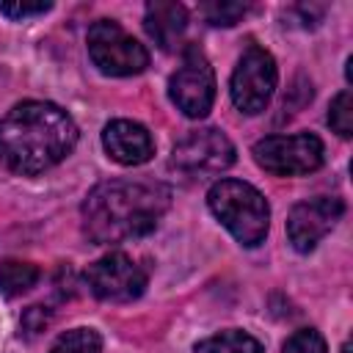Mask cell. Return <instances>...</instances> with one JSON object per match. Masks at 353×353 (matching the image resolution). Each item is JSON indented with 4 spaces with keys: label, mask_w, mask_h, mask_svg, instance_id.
<instances>
[{
    "label": "cell",
    "mask_w": 353,
    "mask_h": 353,
    "mask_svg": "<svg viewBox=\"0 0 353 353\" xmlns=\"http://www.w3.org/2000/svg\"><path fill=\"white\" fill-rule=\"evenodd\" d=\"M74 143V119L52 102L28 99L0 119V163L14 174H41L58 165Z\"/></svg>",
    "instance_id": "6da1fadb"
},
{
    "label": "cell",
    "mask_w": 353,
    "mask_h": 353,
    "mask_svg": "<svg viewBox=\"0 0 353 353\" xmlns=\"http://www.w3.org/2000/svg\"><path fill=\"white\" fill-rule=\"evenodd\" d=\"M171 204V188L157 179H108L83 201V229L99 243H124L149 234Z\"/></svg>",
    "instance_id": "7a4b0ae2"
},
{
    "label": "cell",
    "mask_w": 353,
    "mask_h": 353,
    "mask_svg": "<svg viewBox=\"0 0 353 353\" xmlns=\"http://www.w3.org/2000/svg\"><path fill=\"white\" fill-rule=\"evenodd\" d=\"M207 204L237 243L254 248L265 240L270 226V207L254 185L243 179H221L210 188Z\"/></svg>",
    "instance_id": "3957f363"
},
{
    "label": "cell",
    "mask_w": 353,
    "mask_h": 353,
    "mask_svg": "<svg viewBox=\"0 0 353 353\" xmlns=\"http://www.w3.org/2000/svg\"><path fill=\"white\" fill-rule=\"evenodd\" d=\"M88 55L94 66L110 77L141 74L149 66L146 47L113 19H99L88 28Z\"/></svg>",
    "instance_id": "277c9868"
},
{
    "label": "cell",
    "mask_w": 353,
    "mask_h": 353,
    "mask_svg": "<svg viewBox=\"0 0 353 353\" xmlns=\"http://www.w3.org/2000/svg\"><path fill=\"white\" fill-rule=\"evenodd\" d=\"M323 141L312 132L268 135L254 143V160L259 168L276 176H301L323 165Z\"/></svg>",
    "instance_id": "5b68a950"
},
{
    "label": "cell",
    "mask_w": 353,
    "mask_h": 353,
    "mask_svg": "<svg viewBox=\"0 0 353 353\" xmlns=\"http://www.w3.org/2000/svg\"><path fill=\"white\" fill-rule=\"evenodd\" d=\"M276 80H279V69H276L273 55L268 50L251 44L240 55V61L232 72L229 91H232L234 108L245 116L262 113L276 91Z\"/></svg>",
    "instance_id": "8992f818"
},
{
    "label": "cell",
    "mask_w": 353,
    "mask_h": 353,
    "mask_svg": "<svg viewBox=\"0 0 353 353\" xmlns=\"http://www.w3.org/2000/svg\"><path fill=\"white\" fill-rule=\"evenodd\" d=\"M168 97L188 119H201L212 110L215 72H212L207 55L196 44L185 47L182 63L176 66V72L168 80Z\"/></svg>",
    "instance_id": "52a82bcc"
},
{
    "label": "cell",
    "mask_w": 353,
    "mask_h": 353,
    "mask_svg": "<svg viewBox=\"0 0 353 353\" xmlns=\"http://www.w3.org/2000/svg\"><path fill=\"white\" fill-rule=\"evenodd\" d=\"M85 281H88V290L99 301L130 303V301L143 295L146 270L132 256H127L121 251H110V254H105V256H99L97 262L88 265Z\"/></svg>",
    "instance_id": "ba28073f"
},
{
    "label": "cell",
    "mask_w": 353,
    "mask_h": 353,
    "mask_svg": "<svg viewBox=\"0 0 353 353\" xmlns=\"http://www.w3.org/2000/svg\"><path fill=\"white\" fill-rule=\"evenodd\" d=\"M234 163V143L215 127L188 132L171 152V165L185 174H218Z\"/></svg>",
    "instance_id": "9c48e42d"
},
{
    "label": "cell",
    "mask_w": 353,
    "mask_h": 353,
    "mask_svg": "<svg viewBox=\"0 0 353 353\" xmlns=\"http://www.w3.org/2000/svg\"><path fill=\"white\" fill-rule=\"evenodd\" d=\"M345 201L336 196H314L292 207L287 218V237L295 251L309 254L342 218Z\"/></svg>",
    "instance_id": "30bf717a"
},
{
    "label": "cell",
    "mask_w": 353,
    "mask_h": 353,
    "mask_svg": "<svg viewBox=\"0 0 353 353\" xmlns=\"http://www.w3.org/2000/svg\"><path fill=\"white\" fill-rule=\"evenodd\" d=\"M102 146L121 165H141V163H149L154 154V141L149 130L130 119L110 121L102 132Z\"/></svg>",
    "instance_id": "8fae6325"
},
{
    "label": "cell",
    "mask_w": 353,
    "mask_h": 353,
    "mask_svg": "<svg viewBox=\"0 0 353 353\" xmlns=\"http://www.w3.org/2000/svg\"><path fill=\"white\" fill-rule=\"evenodd\" d=\"M143 28L149 33V39L171 52L182 36H185V28H188V11L182 3H171V0H154L146 6V14H143Z\"/></svg>",
    "instance_id": "7c38bea8"
},
{
    "label": "cell",
    "mask_w": 353,
    "mask_h": 353,
    "mask_svg": "<svg viewBox=\"0 0 353 353\" xmlns=\"http://www.w3.org/2000/svg\"><path fill=\"white\" fill-rule=\"evenodd\" d=\"M196 353H265V350L251 334L240 328H226L196 342Z\"/></svg>",
    "instance_id": "4fadbf2b"
},
{
    "label": "cell",
    "mask_w": 353,
    "mask_h": 353,
    "mask_svg": "<svg viewBox=\"0 0 353 353\" xmlns=\"http://www.w3.org/2000/svg\"><path fill=\"white\" fill-rule=\"evenodd\" d=\"M39 268L22 259H3L0 262V292L6 298H17L22 292H28L30 287H36L39 281Z\"/></svg>",
    "instance_id": "5bb4252c"
},
{
    "label": "cell",
    "mask_w": 353,
    "mask_h": 353,
    "mask_svg": "<svg viewBox=\"0 0 353 353\" xmlns=\"http://www.w3.org/2000/svg\"><path fill=\"white\" fill-rule=\"evenodd\" d=\"M50 353H102V339L94 328H72L52 342Z\"/></svg>",
    "instance_id": "9a60e30c"
},
{
    "label": "cell",
    "mask_w": 353,
    "mask_h": 353,
    "mask_svg": "<svg viewBox=\"0 0 353 353\" xmlns=\"http://www.w3.org/2000/svg\"><path fill=\"white\" fill-rule=\"evenodd\" d=\"M328 124L339 138L353 135V97H350V91H339L334 97L331 110H328Z\"/></svg>",
    "instance_id": "2e32d148"
},
{
    "label": "cell",
    "mask_w": 353,
    "mask_h": 353,
    "mask_svg": "<svg viewBox=\"0 0 353 353\" xmlns=\"http://www.w3.org/2000/svg\"><path fill=\"white\" fill-rule=\"evenodd\" d=\"M204 19L215 28H232L234 22H240V17L248 11L245 3H207L204 8Z\"/></svg>",
    "instance_id": "e0dca14e"
},
{
    "label": "cell",
    "mask_w": 353,
    "mask_h": 353,
    "mask_svg": "<svg viewBox=\"0 0 353 353\" xmlns=\"http://www.w3.org/2000/svg\"><path fill=\"white\" fill-rule=\"evenodd\" d=\"M284 353H325V339L314 328H301L284 342Z\"/></svg>",
    "instance_id": "ac0fdd59"
},
{
    "label": "cell",
    "mask_w": 353,
    "mask_h": 353,
    "mask_svg": "<svg viewBox=\"0 0 353 353\" xmlns=\"http://www.w3.org/2000/svg\"><path fill=\"white\" fill-rule=\"evenodd\" d=\"M50 8H52V3H0V14H6L11 19H25V17L47 14Z\"/></svg>",
    "instance_id": "d6986e66"
},
{
    "label": "cell",
    "mask_w": 353,
    "mask_h": 353,
    "mask_svg": "<svg viewBox=\"0 0 353 353\" xmlns=\"http://www.w3.org/2000/svg\"><path fill=\"white\" fill-rule=\"evenodd\" d=\"M50 323V312L44 306H30L25 314H22V328L25 334H39L44 331V325Z\"/></svg>",
    "instance_id": "ffe728a7"
},
{
    "label": "cell",
    "mask_w": 353,
    "mask_h": 353,
    "mask_svg": "<svg viewBox=\"0 0 353 353\" xmlns=\"http://www.w3.org/2000/svg\"><path fill=\"white\" fill-rule=\"evenodd\" d=\"M342 353H350V342H345V345H342Z\"/></svg>",
    "instance_id": "44dd1931"
}]
</instances>
